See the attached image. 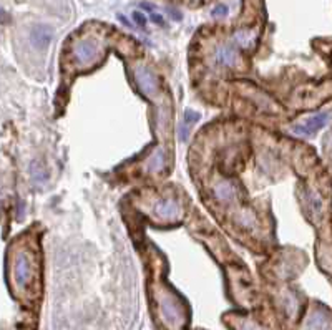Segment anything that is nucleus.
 <instances>
[{"instance_id":"obj_6","label":"nucleus","mask_w":332,"mask_h":330,"mask_svg":"<svg viewBox=\"0 0 332 330\" xmlns=\"http://www.w3.org/2000/svg\"><path fill=\"white\" fill-rule=\"evenodd\" d=\"M30 40H32V45L35 49H47L52 40V28L47 25H38L32 30Z\"/></svg>"},{"instance_id":"obj_12","label":"nucleus","mask_w":332,"mask_h":330,"mask_svg":"<svg viewBox=\"0 0 332 330\" xmlns=\"http://www.w3.org/2000/svg\"><path fill=\"white\" fill-rule=\"evenodd\" d=\"M148 166H150V169H153V171H158V169L163 168L165 166V156H163V153L158 151V153L153 154V158L150 159Z\"/></svg>"},{"instance_id":"obj_4","label":"nucleus","mask_w":332,"mask_h":330,"mask_svg":"<svg viewBox=\"0 0 332 330\" xmlns=\"http://www.w3.org/2000/svg\"><path fill=\"white\" fill-rule=\"evenodd\" d=\"M326 121H327L326 113H319V115L312 116V118H309L307 121H304V123L292 127V131L296 134H299V136H311V134L317 133L319 129L324 127Z\"/></svg>"},{"instance_id":"obj_3","label":"nucleus","mask_w":332,"mask_h":330,"mask_svg":"<svg viewBox=\"0 0 332 330\" xmlns=\"http://www.w3.org/2000/svg\"><path fill=\"white\" fill-rule=\"evenodd\" d=\"M135 81H137L138 88L141 90L146 97L158 92V81H156L155 75L145 67H138L135 70Z\"/></svg>"},{"instance_id":"obj_5","label":"nucleus","mask_w":332,"mask_h":330,"mask_svg":"<svg viewBox=\"0 0 332 330\" xmlns=\"http://www.w3.org/2000/svg\"><path fill=\"white\" fill-rule=\"evenodd\" d=\"M155 212L156 216L161 219H176L178 216H180V206L176 204V201H173V199H163V201H158L155 206Z\"/></svg>"},{"instance_id":"obj_13","label":"nucleus","mask_w":332,"mask_h":330,"mask_svg":"<svg viewBox=\"0 0 332 330\" xmlns=\"http://www.w3.org/2000/svg\"><path fill=\"white\" fill-rule=\"evenodd\" d=\"M307 199H309V206H311V209H312L314 212H321V211H322V203H321V199L316 198V196H312V194H309Z\"/></svg>"},{"instance_id":"obj_17","label":"nucleus","mask_w":332,"mask_h":330,"mask_svg":"<svg viewBox=\"0 0 332 330\" xmlns=\"http://www.w3.org/2000/svg\"><path fill=\"white\" fill-rule=\"evenodd\" d=\"M141 8H145L148 12H153V5H150V3H141Z\"/></svg>"},{"instance_id":"obj_7","label":"nucleus","mask_w":332,"mask_h":330,"mask_svg":"<svg viewBox=\"0 0 332 330\" xmlns=\"http://www.w3.org/2000/svg\"><path fill=\"white\" fill-rule=\"evenodd\" d=\"M216 58H218V62L221 65H224V67H233V65L238 63L239 56L231 47H222V49L218 50Z\"/></svg>"},{"instance_id":"obj_15","label":"nucleus","mask_w":332,"mask_h":330,"mask_svg":"<svg viewBox=\"0 0 332 330\" xmlns=\"http://www.w3.org/2000/svg\"><path fill=\"white\" fill-rule=\"evenodd\" d=\"M226 14H228V7L226 5H218L213 8V12H211L213 17H224Z\"/></svg>"},{"instance_id":"obj_11","label":"nucleus","mask_w":332,"mask_h":330,"mask_svg":"<svg viewBox=\"0 0 332 330\" xmlns=\"http://www.w3.org/2000/svg\"><path fill=\"white\" fill-rule=\"evenodd\" d=\"M32 178H33V181H37V183H45V181L49 179V173H47L45 168H42L40 164L33 163L32 164Z\"/></svg>"},{"instance_id":"obj_1","label":"nucleus","mask_w":332,"mask_h":330,"mask_svg":"<svg viewBox=\"0 0 332 330\" xmlns=\"http://www.w3.org/2000/svg\"><path fill=\"white\" fill-rule=\"evenodd\" d=\"M100 51H102V43L95 37H85L75 43L72 49L73 60L80 65V67H88L93 62H97Z\"/></svg>"},{"instance_id":"obj_9","label":"nucleus","mask_w":332,"mask_h":330,"mask_svg":"<svg viewBox=\"0 0 332 330\" xmlns=\"http://www.w3.org/2000/svg\"><path fill=\"white\" fill-rule=\"evenodd\" d=\"M234 193H236V188L228 181H224V183H220L215 188V196L216 199H220L222 203H228L231 199L234 198Z\"/></svg>"},{"instance_id":"obj_8","label":"nucleus","mask_w":332,"mask_h":330,"mask_svg":"<svg viewBox=\"0 0 332 330\" xmlns=\"http://www.w3.org/2000/svg\"><path fill=\"white\" fill-rule=\"evenodd\" d=\"M198 120H199V113L191 111V110L185 111V120H183L181 128H180V138L181 140H186L188 134H190L191 127H193L194 123H198Z\"/></svg>"},{"instance_id":"obj_2","label":"nucleus","mask_w":332,"mask_h":330,"mask_svg":"<svg viewBox=\"0 0 332 330\" xmlns=\"http://www.w3.org/2000/svg\"><path fill=\"white\" fill-rule=\"evenodd\" d=\"M14 277L15 282L20 289L28 287V284L33 279V264L32 259L27 253L17 254L15 262H14Z\"/></svg>"},{"instance_id":"obj_10","label":"nucleus","mask_w":332,"mask_h":330,"mask_svg":"<svg viewBox=\"0 0 332 330\" xmlns=\"http://www.w3.org/2000/svg\"><path fill=\"white\" fill-rule=\"evenodd\" d=\"M256 33L249 32V30H243V32L236 33V42L238 45H241L243 49H252L256 45Z\"/></svg>"},{"instance_id":"obj_16","label":"nucleus","mask_w":332,"mask_h":330,"mask_svg":"<svg viewBox=\"0 0 332 330\" xmlns=\"http://www.w3.org/2000/svg\"><path fill=\"white\" fill-rule=\"evenodd\" d=\"M151 20L155 22L156 25H161V27L165 25V19L160 14H155V12H151Z\"/></svg>"},{"instance_id":"obj_14","label":"nucleus","mask_w":332,"mask_h":330,"mask_svg":"<svg viewBox=\"0 0 332 330\" xmlns=\"http://www.w3.org/2000/svg\"><path fill=\"white\" fill-rule=\"evenodd\" d=\"M132 17H133L135 24H137L138 27H141V28H143V27H146V22H148V20H146V17L141 14V12H133Z\"/></svg>"}]
</instances>
